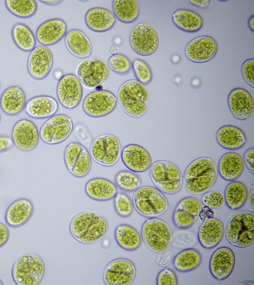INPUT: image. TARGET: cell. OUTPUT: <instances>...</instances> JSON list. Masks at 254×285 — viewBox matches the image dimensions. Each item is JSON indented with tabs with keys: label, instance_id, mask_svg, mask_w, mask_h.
Wrapping results in <instances>:
<instances>
[{
	"label": "cell",
	"instance_id": "1",
	"mask_svg": "<svg viewBox=\"0 0 254 285\" xmlns=\"http://www.w3.org/2000/svg\"><path fill=\"white\" fill-rule=\"evenodd\" d=\"M218 169L210 158L202 157L192 161L187 166L183 177L185 190L192 195L205 193L214 185Z\"/></svg>",
	"mask_w": 254,
	"mask_h": 285
},
{
	"label": "cell",
	"instance_id": "2",
	"mask_svg": "<svg viewBox=\"0 0 254 285\" xmlns=\"http://www.w3.org/2000/svg\"><path fill=\"white\" fill-rule=\"evenodd\" d=\"M108 229L106 219L92 211L77 214L72 219L69 225L72 237L79 242L86 244L101 240L106 235Z\"/></svg>",
	"mask_w": 254,
	"mask_h": 285
},
{
	"label": "cell",
	"instance_id": "3",
	"mask_svg": "<svg viewBox=\"0 0 254 285\" xmlns=\"http://www.w3.org/2000/svg\"><path fill=\"white\" fill-rule=\"evenodd\" d=\"M118 99L121 107L128 115L140 117L147 111L150 96L144 84L136 80H129L120 87Z\"/></svg>",
	"mask_w": 254,
	"mask_h": 285
},
{
	"label": "cell",
	"instance_id": "4",
	"mask_svg": "<svg viewBox=\"0 0 254 285\" xmlns=\"http://www.w3.org/2000/svg\"><path fill=\"white\" fill-rule=\"evenodd\" d=\"M45 272L42 258L34 253H25L14 262L11 269L12 278L17 285H38Z\"/></svg>",
	"mask_w": 254,
	"mask_h": 285
},
{
	"label": "cell",
	"instance_id": "5",
	"mask_svg": "<svg viewBox=\"0 0 254 285\" xmlns=\"http://www.w3.org/2000/svg\"><path fill=\"white\" fill-rule=\"evenodd\" d=\"M141 236L146 245L158 253L168 250L173 240V233L170 225L157 218H150L143 223Z\"/></svg>",
	"mask_w": 254,
	"mask_h": 285
},
{
	"label": "cell",
	"instance_id": "6",
	"mask_svg": "<svg viewBox=\"0 0 254 285\" xmlns=\"http://www.w3.org/2000/svg\"><path fill=\"white\" fill-rule=\"evenodd\" d=\"M133 203L140 214L149 218L164 213L168 207V201L161 191L149 186L139 187L135 191Z\"/></svg>",
	"mask_w": 254,
	"mask_h": 285
},
{
	"label": "cell",
	"instance_id": "7",
	"mask_svg": "<svg viewBox=\"0 0 254 285\" xmlns=\"http://www.w3.org/2000/svg\"><path fill=\"white\" fill-rule=\"evenodd\" d=\"M150 176L154 185L168 194L178 192L183 185V177L179 168L173 163L157 161L151 166Z\"/></svg>",
	"mask_w": 254,
	"mask_h": 285
},
{
	"label": "cell",
	"instance_id": "8",
	"mask_svg": "<svg viewBox=\"0 0 254 285\" xmlns=\"http://www.w3.org/2000/svg\"><path fill=\"white\" fill-rule=\"evenodd\" d=\"M90 156L97 163L104 166H112L119 161L122 153L120 141L112 134H103L96 137L91 143Z\"/></svg>",
	"mask_w": 254,
	"mask_h": 285
},
{
	"label": "cell",
	"instance_id": "9",
	"mask_svg": "<svg viewBox=\"0 0 254 285\" xmlns=\"http://www.w3.org/2000/svg\"><path fill=\"white\" fill-rule=\"evenodd\" d=\"M160 42L159 35L150 23L141 22L135 25L129 34V43L133 50L142 56H148L157 49Z\"/></svg>",
	"mask_w": 254,
	"mask_h": 285
},
{
	"label": "cell",
	"instance_id": "10",
	"mask_svg": "<svg viewBox=\"0 0 254 285\" xmlns=\"http://www.w3.org/2000/svg\"><path fill=\"white\" fill-rule=\"evenodd\" d=\"M73 128L72 119L68 116L64 114L54 115L43 123L39 136L46 143L59 144L68 138Z\"/></svg>",
	"mask_w": 254,
	"mask_h": 285
},
{
	"label": "cell",
	"instance_id": "11",
	"mask_svg": "<svg viewBox=\"0 0 254 285\" xmlns=\"http://www.w3.org/2000/svg\"><path fill=\"white\" fill-rule=\"evenodd\" d=\"M78 78L88 88L97 87L104 83L109 77V68L102 58L92 57L81 62L77 69Z\"/></svg>",
	"mask_w": 254,
	"mask_h": 285
},
{
	"label": "cell",
	"instance_id": "12",
	"mask_svg": "<svg viewBox=\"0 0 254 285\" xmlns=\"http://www.w3.org/2000/svg\"><path fill=\"white\" fill-rule=\"evenodd\" d=\"M117 103L116 95L111 91L98 90L89 93L84 99L82 108L88 116L98 118L112 112Z\"/></svg>",
	"mask_w": 254,
	"mask_h": 285
},
{
	"label": "cell",
	"instance_id": "13",
	"mask_svg": "<svg viewBox=\"0 0 254 285\" xmlns=\"http://www.w3.org/2000/svg\"><path fill=\"white\" fill-rule=\"evenodd\" d=\"M136 269L129 260L121 258L114 259L106 267L103 280L108 285H129L134 280Z\"/></svg>",
	"mask_w": 254,
	"mask_h": 285
},
{
	"label": "cell",
	"instance_id": "14",
	"mask_svg": "<svg viewBox=\"0 0 254 285\" xmlns=\"http://www.w3.org/2000/svg\"><path fill=\"white\" fill-rule=\"evenodd\" d=\"M83 88L79 78L74 74H66L59 80L57 95L60 103L67 109H73L80 102Z\"/></svg>",
	"mask_w": 254,
	"mask_h": 285
},
{
	"label": "cell",
	"instance_id": "15",
	"mask_svg": "<svg viewBox=\"0 0 254 285\" xmlns=\"http://www.w3.org/2000/svg\"><path fill=\"white\" fill-rule=\"evenodd\" d=\"M11 138L17 148L24 151H30L38 145L40 136L37 126L32 121L22 119L14 125Z\"/></svg>",
	"mask_w": 254,
	"mask_h": 285
},
{
	"label": "cell",
	"instance_id": "16",
	"mask_svg": "<svg viewBox=\"0 0 254 285\" xmlns=\"http://www.w3.org/2000/svg\"><path fill=\"white\" fill-rule=\"evenodd\" d=\"M53 60V53L47 46H37L31 51L28 57V72L35 79H43L50 73Z\"/></svg>",
	"mask_w": 254,
	"mask_h": 285
},
{
	"label": "cell",
	"instance_id": "17",
	"mask_svg": "<svg viewBox=\"0 0 254 285\" xmlns=\"http://www.w3.org/2000/svg\"><path fill=\"white\" fill-rule=\"evenodd\" d=\"M218 45L216 40L208 36L196 37L189 42L185 53L191 61L202 63L209 61L216 54Z\"/></svg>",
	"mask_w": 254,
	"mask_h": 285
},
{
	"label": "cell",
	"instance_id": "18",
	"mask_svg": "<svg viewBox=\"0 0 254 285\" xmlns=\"http://www.w3.org/2000/svg\"><path fill=\"white\" fill-rule=\"evenodd\" d=\"M202 207L201 202L194 197L183 198L176 206L173 215L175 225L179 229L190 227L198 219Z\"/></svg>",
	"mask_w": 254,
	"mask_h": 285
},
{
	"label": "cell",
	"instance_id": "19",
	"mask_svg": "<svg viewBox=\"0 0 254 285\" xmlns=\"http://www.w3.org/2000/svg\"><path fill=\"white\" fill-rule=\"evenodd\" d=\"M235 265V256L232 250L226 246L217 248L212 254L209 261V270L216 280L222 281L229 277Z\"/></svg>",
	"mask_w": 254,
	"mask_h": 285
},
{
	"label": "cell",
	"instance_id": "20",
	"mask_svg": "<svg viewBox=\"0 0 254 285\" xmlns=\"http://www.w3.org/2000/svg\"><path fill=\"white\" fill-rule=\"evenodd\" d=\"M121 156L124 165L133 172H144L152 164V157L149 151L138 144L126 145L122 151Z\"/></svg>",
	"mask_w": 254,
	"mask_h": 285
},
{
	"label": "cell",
	"instance_id": "21",
	"mask_svg": "<svg viewBox=\"0 0 254 285\" xmlns=\"http://www.w3.org/2000/svg\"><path fill=\"white\" fill-rule=\"evenodd\" d=\"M229 109L237 119L244 120L254 112V101L252 95L246 89L237 88L232 90L228 96Z\"/></svg>",
	"mask_w": 254,
	"mask_h": 285
},
{
	"label": "cell",
	"instance_id": "22",
	"mask_svg": "<svg viewBox=\"0 0 254 285\" xmlns=\"http://www.w3.org/2000/svg\"><path fill=\"white\" fill-rule=\"evenodd\" d=\"M225 233L222 221L217 218H211L204 221L198 231V239L205 248L211 249L222 240Z\"/></svg>",
	"mask_w": 254,
	"mask_h": 285
},
{
	"label": "cell",
	"instance_id": "23",
	"mask_svg": "<svg viewBox=\"0 0 254 285\" xmlns=\"http://www.w3.org/2000/svg\"><path fill=\"white\" fill-rule=\"evenodd\" d=\"M34 209L33 204L30 199L18 198L7 207L4 215L5 223L12 228L22 226L30 219Z\"/></svg>",
	"mask_w": 254,
	"mask_h": 285
},
{
	"label": "cell",
	"instance_id": "24",
	"mask_svg": "<svg viewBox=\"0 0 254 285\" xmlns=\"http://www.w3.org/2000/svg\"><path fill=\"white\" fill-rule=\"evenodd\" d=\"M67 30L66 23L60 18L49 19L42 23L36 31V38L43 46H51L59 42Z\"/></svg>",
	"mask_w": 254,
	"mask_h": 285
},
{
	"label": "cell",
	"instance_id": "25",
	"mask_svg": "<svg viewBox=\"0 0 254 285\" xmlns=\"http://www.w3.org/2000/svg\"><path fill=\"white\" fill-rule=\"evenodd\" d=\"M59 109V104L55 98L41 95L30 98L26 103L25 110L26 114L35 119H44L54 115Z\"/></svg>",
	"mask_w": 254,
	"mask_h": 285
},
{
	"label": "cell",
	"instance_id": "26",
	"mask_svg": "<svg viewBox=\"0 0 254 285\" xmlns=\"http://www.w3.org/2000/svg\"><path fill=\"white\" fill-rule=\"evenodd\" d=\"M26 96L23 90L18 86L8 87L0 98V106L4 113L16 115L25 108Z\"/></svg>",
	"mask_w": 254,
	"mask_h": 285
},
{
	"label": "cell",
	"instance_id": "27",
	"mask_svg": "<svg viewBox=\"0 0 254 285\" xmlns=\"http://www.w3.org/2000/svg\"><path fill=\"white\" fill-rule=\"evenodd\" d=\"M85 22L90 30L97 32H104L114 26L116 18L114 13L109 9L96 7L87 11Z\"/></svg>",
	"mask_w": 254,
	"mask_h": 285
},
{
	"label": "cell",
	"instance_id": "28",
	"mask_svg": "<svg viewBox=\"0 0 254 285\" xmlns=\"http://www.w3.org/2000/svg\"><path fill=\"white\" fill-rule=\"evenodd\" d=\"M245 229L254 231V214L248 211L236 212L230 218L226 230V237L235 245L239 234Z\"/></svg>",
	"mask_w": 254,
	"mask_h": 285
},
{
	"label": "cell",
	"instance_id": "29",
	"mask_svg": "<svg viewBox=\"0 0 254 285\" xmlns=\"http://www.w3.org/2000/svg\"><path fill=\"white\" fill-rule=\"evenodd\" d=\"M86 194L97 201H107L114 198L117 193L116 185L103 178H94L88 181L85 186Z\"/></svg>",
	"mask_w": 254,
	"mask_h": 285
},
{
	"label": "cell",
	"instance_id": "30",
	"mask_svg": "<svg viewBox=\"0 0 254 285\" xmlns=\"http://www.w3.org/2000/svg\"><path fill=\"white\" fill-rule=\"evenodd\" d=\"M245 168L244 158L239 153L229 152L221 157L218 163L220 176L227 181H234L243 173Z\"/></svg>",
	"mask_w": 254,
	"mask_h": 285
},
{
	"label": "cell",
	"instance_id": "31",
	"mask_svg": "<svg viewBox=\"0 0 254 285\" xmlns=\"http://www.w3.org/2000/svg\"><path fill=\"white\" fill-rule=\"evenodd\" d=\"M65 44L68 51L78 58H84L91 53V44L87 36L80 30H70L65 36Z\"/></svg>",
	"mask_w": 254,
	"mask_h": 285
},
{
	"label": "cell",
	"instance_id": "32",
	"mask_svg": "<svg viewBox=\"0 0 254 285\" xmlns=\"http://www.w3.org/2000/svg\"><path fill=\"white\" fill-rule=\"evenodd\" d=\"M216 140L222 147L228 149H237L243 147L246 142L244 132L239 128L226 125L217 132Z\"/></svg>",
	"mask_w": 254,
	"mask_h": 285
},
{
	"label": "cell",
	"instance_id": "33",
	"mask_svg": "<svg viewBox=\"0 0 254 285\" xmlns=\"http://www.w3.org/2000/svg\"><path fill=\"white\" fill-rule=\"evenodd\" d=\"M174 24L185 32L193 33L199 30L203 25V20L197 13L189 9H179L172 15Z\"/></svg>",
	"mask_w": 254,
	"mask_h": 285
},
{
	"label": "cell",
	"instance_id": "34",
	"mask_svg": "<svg viewBox=\"0 0 254 285\" xmlns=\"http://www.w3.org/2000/svg\"><path fill=\"white\" fill-rule=\"evenodd\" d=\"M115 237L119 245L127 251L137 249L142 242V238L138 232L132 226L127 224H122L116 228Z\"/></svg>",
	"mask_w": 254,
	"mask_h": 285
},
{
	"label": "cell",
	"instance_id": "35",
	"mask_svg": "<svg viewBox=\"0 0 254 285\" xmlns=\"http://www.w3.org/2000/svg\"><path fill=\"white\" fill-rule=\"evenodd\" d=\"M112 7L114 15L123 23L134 22L139 14L140 6L136 0H114Z\"/></svg>",
	"mask_w": 254,
	"mask_h": 285
},
{
	"label": "cell",
	"instance_id": "36",
	"mask_svg": "<svg viewBox=\"0 0 254 285\" xmlns=\"http://www.w3.org/2000/svg\"><path fill=\"white\" fill-rule=\"evenodd\" d=\"M224 196L228 207L232 210H237L245 204L248 197V190L243 183L233 181L227 186Z\"/></svg>",
	"mask_w": 254,
	"mask_h": 285
},
{
	"label": "cell",
	"instance_id": "37",
	"mask_svg": "<svg viewBox=\"0 0 254 285\" xmlns=\"http://www.w3.org/2000/svg\"><path fill=\"white\" fill-rule=\"evenodd\" d=\"M202 261L200 252L194 248L185 249L178 253L173 259L175 269L181 272H188L197 268Z\"/></svg>",
	"mask_w": 254,
	"mask_h": 285
},
{
	"label": "cell",
	"instance_id": "38",
	"mask_svg": "<svg viewBox=\"0 0 254 285\" xmlns=\"http://www.w3.org/2000/svg\"><path fill=\"white\" fill-rule=\"evenodd\" d=\"M11 35L14 44L20 49L29 51L35 48V37L26 24L22 23L14 24L12 28Z\"/></svg>",
	"mask_w": 254,
	"mask_h": 285
},
{
	"label": "cell",
	"instance_id": "39",
	"mask_svg": "<svg viewBox=\"0 0 254 285\" xmlns=\"http://www.w3.org/2000/svg\"><path fill=\"white\" fill-rule=\"evenodd\" d=\"M5 5L14 15L22 18L33 16L37 10V4L34 0H6Z\"/></svg>",
	"mask_w": 254,
	"mask_h": 285
},
{
	"label": "cell",
	"instance_id": "40",
	"mask_svg": "<svg viewBox=\"0 0 254 285\" xmlns=\"http://www.w3.org/2000/svg\"><path fill=\"white\" fill-rule=\"evenodd\" d=\"M115 183L120 189L131 192L140 187L141 181L140 177L133 172L122 170L116 174Z\"/></svg>",
	"mask_w": 254,
	"mask_h": 285
},
{
	"label": "cell",
	"instance_id": "41",
	"mask_svg": "<svg viewBox=\"0 0 254 285\" xmlns=\"http://www.w3.org/2000/svg\"><path fill=\"white\" fill-rule=\"evenodd\" d=\"M91 164L90 154L87 149L84 147L73 168L69 172L75 177H83L89 172Z\"/></svg>",
	"mask_w": 254,
	"mask_h": 285
},
{
	"label": "cell",
	"instance_id": "42",
	"mask_svg": "<svg viewBox=\"0 0 254 285\" xmlns=\"http://www.w3.org/2000/svg\"><path fill=\"white\" fill-rule=\"evenodd\" d=\"M114 205L117 214L127 217L133 212V206L129 196L124 192H119L114 197Z\"/></svg>",
	"mask_w": 254,
	"mask_h": 285
},
{
	"label": "cell",
	"instance_id": "43",
	"mask_svg": "<svg viewBox=\"0 0 254 285\" xmlns=\"http://www.w3.org/2000/svg\"><path fill=\"white\" fill-rule=\"evenodd\" d=\"M108 64L113 71L122 75L127 73L132 65L129 59L121 53H116L111 55L109 58Z\"/></svg>",
	"mask_w": 254,
	"mask_h": 285
},
{
	"label": "cell",
	"instance_id": "44",
	"mask_svg": "<svg viewBox=\"0 0 254 285\" xmlns=\"http://www.w3.org/2000/svg\"><path fill=\"white\" fill-rule=\"evenodd\" d=\"M131 64L137 80L144 85L149 83L152 79V73L147 63L141 59H135Z\"/></svg>",
	"mask_w": 254,
	"mask_h": 285
},
{
	"label": "cell",
	"instance_id": "45",
	"mask_svg": "<svg viewBox=\"0 0 254 285\" xmlns=\"http://www.w3.org/2000/svg\"><path fill=\"white\" fill-rule=\"evenodd\" d=\"M84 147L78 142H71L66 146L64 152V161L65 166L69 172L73 168Z\"/></svg>",
	"mask_w": 254,
	"mask_h": 285
},
{
	"label": "cell",
	"instance_id": "46",
	"mask_svg": "<svg viewBox=\"0 0 254 285\" xmlns=\"http://www.w3.org/2000/svg\"><path fill=\"white\" fill-rule=\"evenodd\" d=\"M202 203L211 209L222 207L225 203L224 195L218 191L206 192L201 197Z\"/></svg>",
	"mask_w": 254,
	"mask_h": 285
},
{
	"label": "cell",
	"instance_id": "47",
	"mask_svg": "<svg viewBox=\"0 0 254 285\" xmlns=\"http://www.w3.org/2000/svg\"><path fill=\"white\" fill-rule=\"evenodd\" d=\"M156 284L157 285H178L177 276L172 269L164 268L158 273Z\"/></svg>",
	"mask_w": 254,
	"mask_h": 285
},
{
	"label": "cell",
	"instance_id": "48",
	"mask_svg": "<svg viewBox=\"0 0 254 285\" xmlns=\"http://www.w3.org/2000/svg\"><path fill=\"white\" fill-rule=\"evenodd\" d=\"M254 59H249L242 65L241 73L245 81L252 87H254Z\"/></svg>",
	"mask_w": 254,
	"mask_h": 285
},
{
	"label": "cell",
	"instance_id": "49",
	"mask_svg": "<svg viewBox=\"0 0 254 285\" xmlns=\"http://www.w3.org/2000/svg\"><path fill=\"white\" fill-rule=\"evenodd\" d=\"M254 241V231L245 229L239 235L236 246L246 247L251 245Z\"/></svg>",
	"mask_w": 254,
	"mask_h": 285
},
{
	"label": "cell",
	"instance_id": "50",
	"mask_svg": "<svg viewBox=\"0 0 254 285\" xmlns=\"http://www.w3.org/2000/svg\"><path fill=\"white\" fill-rule=\"evenodd\" d=\"M244 162L252 174L254 173V148L248 149L244 154Z\"/></svg>",
	"mask_w": 254,
	"mask_h": 285
},
{
	"label": "cell",
	"instance_id": "51",
	"mask_svg": "<svg viewBox=\"0 0 254 285\" xmlns=\"http://www.w3.org/2000/svg\"><path fill=\"white\" fill-rule=\"evenodd\" d=\"M14 145L11 137L7 136H0V153L10 149Z\"/></svg>",
	"mask_w": 254,
	"mask_h": 285
},
{
	"label": "cell",
	"instance_id": "52",
	"mask_svg": "<svg viewBox=\"0 0 254 285\" xmlns=\"http://www.w3.org/2000/svg\"><path fill=\"white\" fill-rule=\"evenodd\" d=\"M10 232L7 226L0 222V247L3 246L8 241Z\"/></svg>",
	"mask_w": 254,
	"mask_h": 285
},
{
	"label": "cell",
	"instance_id": "53",
	"mask_svg": "<svg viewBox=\"0 0 254 285\" xmlns=\"http://www.w3.org/2000/svg\"><path fill=\"white\" fill-rule=\"evenodd\" d=\"M214 213L212 209L204 206L202 207L201 211L199 214V217L202 222L214 217Z\"/></svg>",
	"mask_w": 254,
	"mask_h": 285
},
{
	"label": "cell",
	"instance_id": "54",
	"mask_svg": "<svg viewBox=\"0 0 254 285\" xmlns=\"http://www.w3.org/2000/svg\"><path fill=\"white\" fill-rule=\"evenodd\" d=\"M189 1L192 4L201 8H205L207 7L210 3V1L209 0H189Z\"/></svg>",
	"mask_w": 254,
	"mask_h": 285
},
{
	"label": "cell",
	"instance_id": "55",
	"mask_svg": "<svg viewBox=\"0 0 254 285\" xmlns=\"http://www.w3.org/2000/svg\"><path fill=\"white\" fill-rule=\"evenodd\" d=\"M249 201L252 208L254 209V184L252 185L249 194Z\"/></svg>",
	"mask_w": 254,
	"mask_h": 285
},
{
	"label": "cell",
	"instance_id": "56",
	"mask_svg": "<svg viewBox=\"0 0 254 285\" xmlns=\"http://www.w3.org/2000/svg\"><path fill=\"white\" fill-rule=\"evenodd\" d=\"M40 1L46 4L55 5L60 4L62 1L61 0H40Z\"/></svg>",
	"mask_w": 254,
	"mask_h": 285
},
{
	"label": "cell",
	"instance_id": "57",
	"mask_svg": "<svg viewBox=\"0 0 254 285\" xmlns=\"http://www.w3.org/2000/svg\"><path fill=\"white\" fill-rule=\"evenodd\" d=\"M248 24L250 28L254 32V16L252 15L249 19L248 21Z\"/></svg>",
	"mask_w": 254,
	"mask_h": 285
},
{
	"label": "cell",
	"instance_id": "58",
	"mask_svg": "<svg viewBox=\"0 0 254 285\" xmlns=\"http://www.w3.org/2000/svg\"><path fill=\"white\" fill-rule=\"evenodd\" d=\"M118 48L116 45H112L109 49L110 52L113 55L117 53Z\"/></svg>",
	"mask_w": 254,
	"mask_h": 285
},
{
	"label": "cell",
	"instance_id": "59",
	"mask_svg": "<svg viewBox=\"0 0 254 285\" xmlns=\"http://www.w3.org/2000/svg\"><path fill=\"white\" fill-rule=\"evenodd\" d=\"M238 285H254V282L252 281H244L243 282L239 283Z\"/></svg>",
	"mask_w": 254,
	"mask_h": 285
},
{
	"label": "cell",
	"instance_id": "60",
	"mask_svg": "<svg viewBox=\"0 0 254 285\" xmlns=\"http://www.w3.org/2000/svg\"><path fill=\"white\" fill-rule=\"evenodd\" d=\"M3 283H2V282L0 280V285H3Z\"/></svg>",
	"mask_w": 254,
	"mask_h": 285
},
{
	"label": "cell",
	"instance_id": "61",
	"mask_svg": "<svg viewBox=\"0 0 254 285\" xmlns=\"http://www.w3.org/2000/svg\"><path fill=\"white\" fill-rule=\"evenodd\" d=\"M0 119H1V117H0Z\"/></svg>",
	"mask_w": 254,
	"mask_h": 285
}]
</instances>
